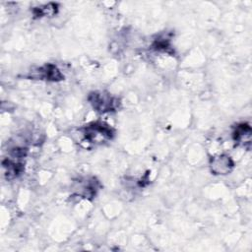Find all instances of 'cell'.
Returning <instances> with one entry per match:
<instances>
[{
	"instance_id": "1",
	"label": "cell",
	"mask_w": 252,
	"mask_h": 252,
	"mask_svg": "<svg viewBox=\"0 0 252 252\" xmlns=\"http://www.w3.org/2000/svg\"><path fill=\"white\" fill-rule=\"evenodd\" d=\"M83 134L88 142L100 144L111 140L114 136V131L105 123L93 122L84 128Z\"/></svg>"
},
{
	"instance_id": "2",
	"label": "cell",
	"mask_w": 252,
	"mask_h": 252,
	"mask_svg": "<svg viewBox=\"0 0 252 252\" xmlns=\"http://www.w3.org/2000/svg\"><path fill=\"white\" fill-rule=\"evenodd\" d=\"M89 101L99 112L113 111L117 108L118 99L104 92H94L89 95Z\"/></svg>"
},
{
	"instance_id": "3",
	"label": "cell",
	"mask_w": 252,
	"mask_h": 252,
	"mask_svg": "<svg viewBox=\"0 0 252 252\" xmlns=\"http://www.w3.org/2000/svg\"><path fill=\"white\" fill-rule=\"evenodd\" d=\"M233 160L227 155H219L214 157L210 160V167L211 171L214 174H220L224 175L231 171L233 168Z\"/></svg>"
},
{
	"instance_id": "4",
	"label": "cell",
	"mask_w": 252,
	"mask_h": 252,
	"mask_svg": "<svg viewBox=\"0 0 252 252\" xmlns=\"http://www.w3.org/2000/svg\"><path fill=\"white\" fill-rule=\"evenodd\" d=\"M98 190V182L94 178H84L76 182L74 191L82 198H93Z\"/></svg>"
},
{
	"instance_id": "5",
	"label": "cell",
	"mask_w": 252,
	"mask_h": 252,
	"mask_svg": "<svg viewBox=\"0 0 252 252\" xmlns=\"http://www.w3.org/2000/svg\"><path fill=\"white\" fill-rule=\"evenodd\" d=\"M32 78L40 79V80H47V81H60L64 77L59 71V69L53 64H46L42 67H39L36 71H34L32 75Z\"/></svg>"
},
{
	"instance_id": "6",
	"label": "cell",
	"mask_w": 252,
	"mask_h": 252,
	"mask_svg": "<svg viewBox=\"0 0 252 252\" xmlns=\"http://www.w3.org/2000/svg\"><path fill=\"white\" fill-rule=\"evenodd\" d=\"M233 140L238 145L245 146L246 144L250 145L251 142V127L249 124L241 123L238 124L233 131Z\"/></svg>"
},
{
	"instance_id": "7",
	"label": "cell",
	"mask_w": 252,
	"mask_h": 252,
	"mask_svg": "<svg viewBox=\"0 0 252 252\" xmlns=\"http://www.w3.org/2000/svg\"><path fill=\"white\" fill-rule=\"evenodd\" d=\"M57 12V8H56V4H47L43 7H38L35 8L33 10V13L35 16L37 17H48V16H53L54 14H56Z\"/></svg>"
}]
</instances>
